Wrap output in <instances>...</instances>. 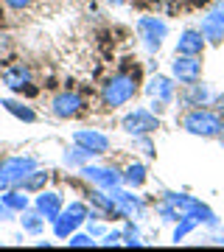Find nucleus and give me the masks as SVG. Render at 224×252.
Listing matches in <instances>:
<instances>
[{"instance_id": "ddd939ff", "label": "nucleus", "mask_w": 224, "mask_h": 252, "mask_svg": "<svg viewBox=\"0 0 224 252\" xmlns=\"http://www.w3.org/2000/svg\"><path fill=\"white\" fill-rule=\"evenodd\" d=\"M210 101H213V90L207 84H199V81L185 84V90L179 93V104L182 107H207Z\"/></svg>"}, {"instance_id": "6e6552de", "label": "nucleus", "mask_w": 224, "mask_h": 252, "mask_svg": "<svg viewBox=\"0 0 224 252\" xmlns=\"http://www.w3.org/2000/svg\"><path fill=\"white\" fill-rule=\"evenodd\" d=\"M112 193V199H115V210H118V216L121 219H140L143 216V199L140 196H134L132 190H121V188H112L109 190Z\"/></svg>"}, {"instance_id": "5701e85b", "label": "nucleus", "mask_w": 224, "mask_h": 252, "mask_svg": "<svg viewBox=\"0 0 224 252\" xmlns=\"http://www.w3.org/2000/svg\"><path fill=\"white\" fill-rule=\"evenodd\" d=\"M90 157H96V154H90L87 149H81V146L73 143V149L64 154V162H67V165H73V168H81V165H87Z\"/></svg>"}, {"instance_id": "7c9ffc66", "label": "nucleus", "mask_w": 224, "mask_h": 252, "mask_svg": "<svg viewBox=\"0 0 224 252\" xmlns=\"http://www.w3.org/2000/svg\"><path fill=\"white\" fill-rule=\"evenodd\" d=\"M109 3H115V6H118V3H124V0H109Z\"/></svg>"}, {"instance_id": "c85d7f7f", "label": "nucleus", "mask_w": 224, "mask_h": 252, "mask_svg": "<svg viewBox=\"0 0 224 252\" xmlns=\"http://www.w3.org/2000/svg\"><path fill=\"white\" fill-rule=\"evenodd\" d=\"M6 39H9V36H6V34H0V54H3L6 48H9V42H6Z\"/></svg>"}, {"instance_id": "a211bd4d", "label": "nucleus", "mask_w": 224, "mask_h": 252, "mask_svg": "<svg viewBox=\"0 0 224 252\" xmlns=\"http://www.w3.org/2000/svg\"><path fill=\"white\" fill-rule=\"evenodd\" d=\"M0 202L9 207V210H14V213H23L26 207H31V202H28V196H26V190L23 188H9V190H3L0 193Z\"/></svg>"}, {"instance_id": "1a4fd4ad", "label": "nucleus", "mask_w": 224, "mask_h": 252, "mask_svg": "<svg viewBox=\"0 0 224 252\" xmlns=\"http://www.w3.org/2000/svg\"><path fill=\"white\" fill-rule=\"evenodd\" d=\"M81 174L87 177L96 188L112 190L124 185V174H118L115 168H104V165H81Z\"/></svg>"}, {"instance_id": "423d86ee", "label": "nucleus", "mask_w": 224, "mask_h": 252, "mask_svg": "<svg viewBox=\"0 0 224 252\" xmlns=\"http://www.w3.org/2000/svg\"><path fill=\"white\" fill-rule=\"evenodd\" d=\"M137 34H140V39L149 51H160L162 39L168 36V26L157 17H140L137 20Z\"/></svg>"}, {"instance_id": "cd10ccee", "label": "nucleus", "mask_w": 224, "mask_h": 252, "mask_svg": "<svg viewBox=\"0 0 224 252\" xmlns=\"http://www.w3.org/2000/svg\"><path fill=\"white\" fill-rule=\"evenodd\" d=\"M216 107H219V115L224 118V95H219V98H216Z\"/></svg>"}, {"instance_id": "f257e3e1", "label": "nucleus", "mask_w": 224, "mask_h": 252, "mask_svg": "<svg viewBox=\"0 0 224 252\" xmlns=\"http://www.w3.org/2000/svg\"><path fill=\"white\" fill-rule=\"evenodd\" d=\"M137 95V79L132 73H115L112 79L101 87V101L107 109H118L129 104V101Z\"/></svg>"}, {"instance_id": "4be33fe9", "label": "nucleus", "mask_w": 224, "mask_h": 252, "mask_svg": "<svg viewBox=\"0 0 224 252\" xmlns=\"http://www.w3.org/2000/svg\"><path fill=\"white\" fill-rule=\"evenodd\" d=\"M45 182H48V174H45V171H36V168H34V171L28 174L26 180L20 182V188L26 190V193H39V190H45Z\"/></svg>"}, {"instance_id": "f03ea898", "label": "nucleus", "mask_w": 224, "mask_h": 252, "mask_svg": "<svg viewBox=\"0 0 224 252\" xmlns=\"http://www.w3.org/2000/svg\"><path fill=\"white\" fill-rule=\"evenodd\" d=\"M182 129L196 137H219L224 135V118L219 112H213V109L196 107L182 118Z\"/></svg>"}, {"instance_id": "6ab92c4d", "label": "nucleus", "mask_w": 224, "mask_h": 252, "mask_svg": "<svg viewBox=\"0 0 224 252\" xmlns=\"http://www.w3.org/2000/svg\"><path fill=\"white\" fill-rule=\"evenodd\" d=\"M0 107L6 109V112H11L14 118H20V121H26V124H34V121H36V112L28 107V104H23V101L3 98V101H0Z\"/></svg>"}, {"instance_id": "7ed1b4c3", "label": "nucleus", "mask_w": 224, "mask_h": 252, "mask_svg": "<svg viewBox=\"0 0 224 252\" xmlns=\"http://www.w3.org/2000/svg\"><path fill=\"white\" fill-rule=\"evenodd\" d=\"M87 216H90V210H87L84 202H70V205L62 207V213L54 219V235L56 238H70Z\"/></svg>"}, {"instance_id": "393cba45", "label": "nucleus", "mask_w": 224, "mask_h": 252, "mask_svg": "<svg viewBox=\"0 0 224 252\" xmlns=\"http://www.w3.org/2000/svg\"><path fill=\"white\" fill-rule=\"evenodd\" d=\"M124 244H126V247H140V244H143V241H140V233H137V227H134V224H129L124 230Z\"/></svg>"}, {"instance_id": "b1692460", "label": "nucleus", "mask_w": 224, "mask_h": 252, "mask_svg": "<svg viewBox=\"0 0 224 252\" xmlns=\"http://www.w3.org/2000/svg\"><path fill=\"white\" fill-rule=\"evenodd\" d=\"M96 238H93V233H73L70 238H67V247H96Z\"/></svg>"}, {"instance_id": "f3484780", "label": "nucleus", "mask_w": 224, "mask_h": 252, "mask_svg": "<svg viewBox=\"0 0 224 252\" xmlns=\"http://www.w3.org/2000/svg\"><path fill=\"white\" fill-rule=\"evenodd\" d=\"M0 81H3V87H9V90H23L26 84H31V70H28L26 64H14L9 70H3Z\"/></svg>"}, {"instance_id": "bb28decb", "label": "nucleus", "mask_w": 224, "mask_h": 252, "mask_svg": "<svg viewBox=\"0 0 224 252\" xmlns=\"http://www.w3.org/2000/svg\"><path fill=\"white\" fill-rule=\"evenodd\" d=\"M9 9H17V11H23V9H28L31 6V0H3Z\"/></svg>"}, {"instance_id": "9b49d317", "label": "nucleus", "mask_w": 224, "mask_h": 252, "mask_svg": "<svg viewBox=\"0 0 224 252\" xmlns=\"http://www.w3.org/2000/svg\"><path fill=\"white\" fill-rule=\"evenodd\" d=\"M73 143L87 149L90 154H107L109 152V137L98 129H76L73 132Z\"/></svg>"}, {"instance_id": "dca6fc26", "label": "nucleus", "mask_w": 224, "mask_h": 252, "mask_svg": "<svg viewBox=\"0 0 224 252\" xmlns=\"http://www.w3.org/2000/svg\"><path fill=\"white\" fill-rule=\"evenodd\" d=\"M146 93H149L154 101L171 104V101H174V95H177V84H174L168 76H154V79L146 84Z\"/></svg>"}, {"instance_id": "aec40b11", "label": "nucleus", "mask_w": 224, "mask_h": 252, "mask_svg": "<svg viewBox=\"0 0 224 252\" xmlns=\"http://www.w3.org/2000/svg\"><path fill=\"white\" fill-rule=\"evenodd\" d=\"M20 221H23V230H26V233H31V235H39L45 230V216L42 213H39V210H31V207H26V210H23V213H20Z\"/></svg>"}, {"instance_id": "0eeeda50", "label": "nucleus", "mask_w": 224, "mask_h": 252, "mask_svg": "<svg viewBox=\"0 0 224 252\" xmlns=\"http://www.w3.org/2000/svg\"><path fill=\"white\" fill-rule=\"evenodd\" d=\"M171 76L179 84H193V81H199L202 79V62H199V56L177 54V59L171 62Z\"/></svg>"}, {"instance_id": "c756f323", "label": "nucleus", "mask_w": 224, "mask_h": 252, "mask_svg": "<svg viewBox=\"0 0 224 252\" xmlns=\"http://www.w3.org/2000/svg\"><path fill=\"white\" fill-rule=\"evenodd\" d=\"M3 213H6V205H3V202H0V219H3Z\"/></svg>"}, {"instance_id": "f8f14e48", "label": "nucleus", "mask_w": 224, "mask_h": 252, "mask_svg": "<svg viewBox=\"0 0 224 252\" xmlns=\"http://www.w3.org/2000/svg\"><path fill=\"white\" fill-rule=\"evenodd\" d=\"M51 109H54L56 118H76L81 109H84V98H81L79 93L64 90V93H59V95H54Z\"/></svg>"}, {"instance_id": "a878e982", "label": "nucleus", "mask_w": 224, "mask_h": 252, "mask_svg": "<svg viewBox=\"0 0 224 252\" xmlns=\"http://www.w3.org/2000/svg\"><path fill=\"white\" fill-rule=\"evenodd\" d=\"M101 247H115V244H124V230H115V233H107L104 241H98Z\"/></svg>"}, {"instance_id": "39448f33", "label": "nucleus", "mask_w": 224, "mask_h": 252, "mask_svg": "<svg viewBox=\"0 0 224 252\" xmlns=\"http://www.w3.org/2000/svg\"><path fill=\"white\" fill-rule=\"evenodd\" d=\"M199 31H202L207 45H222L224 42V0L210 6V11L202 17V28Z\"/></svg>"}, {"instance_id": "412c9836", "label": "nucleus", "mask_w": 224, "mask_h": 252, "mask_svg": "<svg viewBox=\"0 0 224 252\" xmlns=\"http://www.w3.org/2000/svg\"><path fill=\"white\" fill-rule=\"evenodd\" d=\"M143 182H146V165L143 162H132V165H126L124 185H129V188H140Z\"/></svg>"}, {"instance_id": "4468645a", "label": "nucleus", "mask_w": 224, "mask_h": 252, "mask_svg": "<svg viewBox=\"0 0 224 252\" xmlns=\"http://www.w3.org/2000/svg\"><path fill=\"white\" fill-rule=\"evenodd\" d=\"M34 207L45 216V221H51V224H54V219L62 213L64 202H62V196H59V193H54V190H39V193H36V199H34Z\"/></svg>"}, {"instance_id": "20e7f679", "label": "nucleus", "mask_w": 224, "mask_h": 252, "mask_svg": "<svg viewBox=\"0 0 224 252\" xmlns=\"http://www.w3.org/2000/svg\"><path fill=\"white\" fill-rule=\"evenodd\" d=\"M121 126H124L126 135H152V132H157L160 129V118H157V112H152V109H143L137 107L132 109V112H126L124 121H121Z\"/></svg>"}, {"instance_id": "9d476101", "label": "nucleus", "mask_w": 224, "mask_h": 252, "mask_svg": "<svg viewBox=\"0 0 224 252\" xmlns=\"http://www.w3.org/2000/svg\"><path fill=\"white\" fill-rule=\"evenodd\" d=\"M0 168H3L6 177H9L11 188H20V182L36 168V160L34 157H6V160L0 162Z\"/></svg>"}, {"instance_id": "2eb2a0df", "label": "nucleus", "mask_w": 224, "mask_h": 252, "mask_svg": "<svg viewBox=\"0 0 224 252\" xmlns=\"http://www.w3.org/2000/svg\"><path fill=\"white\" fill-rule=\"evenodd\" d=\"M205 36H202V31L199 28H185L182 34H179L177 39V54H185V56H202V51H205Z\"/></svg>"}]
</instances>
